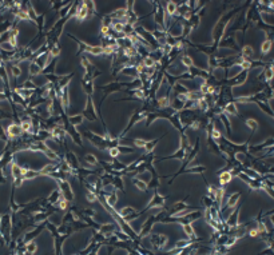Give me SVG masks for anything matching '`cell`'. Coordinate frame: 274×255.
<instances>
[{
  "instance_id": "484cf974",
  "label": "cell",
  "mask_w": 274,
  "mask_h": 255,
  "mask_svg": "<svg viewBox=\"0 0 274 255\" xmlns=\"http://www.w3.org/2000/svg\"><path fill=\"white\" fill-rule=\"evenodd\" d=\"M107 31H108V28H107V27H103V28H102V32H105V34H106Z\"/></svg>"
},
{
  "instance_id": "ffe728a7",
  "label": "cell",
  "mask_w": 274,
  "mask_h": 255,
  "mask_svg": "<svg viewBox=\"0 0 274 255\" xmlns=\"http://www.w3.org/2000/svg\"><path fill=\"white\" fill-rule=\"evenodd\" d=\"M135 145H137V146H145L146 143H145L143 140H137V142H135Z\"/></svg>"
},
{
  "instance_id": "277c9868",
  "label": "cell",
  "mask_w": 274,
  "mask_h": 255,
  "mask_svg": "<svg viewBox=\"0 0 274 255\" xmlns=\"http://www.w3.org/2000/svg\"><path fill=\"white\" fill-rule=\"evenodd\" d=\"M270 48H272V42H265L262 44V52H269Z\"/></svg>"
},
{
  "instance_id": "83f0119b",
  "label": "cell",
  "mask_w": 274,
  "mask_h": 255,
  "mask_svg": "<svg viewBox=\"0 0 274 255\" xmlns=\"http://www.w3.org/2000/svg\"><path fill=\"white\" fill-rule=\"evenodd\" d=\"M244 67H246V68H248V67H249V63H248V62H245Z\"/></svg>"
},
{
  "instance_id": "3957f363",
  "label": "cell",
  "mask_w": 274,
  "mask_h": 255,
  "mask_svg": "<svg viewBox=\"0 0 274 255\" xmlns=\"http://www.w3.org/2000/svg\"><path fill=\"white\" fill-rule=\"evenodd\" d=\"M230 178H232L230 174H229V172H225V174L221 175V182H222V183H228V182H230Z\"/></svg>"
},
{
  "instance_id": "ba28073f",
  "label": "cell",
  "mask_w": 274,
  "mask_h": 255,
  "mask_svg": "<svg viewBox=\"0 0 274 255\" xmlns=\"http://www.w3.org/2000/svg\"><path fill=\"white\" fill-rule=\"evenodd\" d=\"M168 11L170 14H174V12H175V4H174V3H169Z\"/></svg>"
},
{
  "instance_id": "d4e9b609",
  "label": "cell",
  "mask_w": 274,
  "mask_h": 255,
  "mask_svg": "<svg viewBox=\"0 0 274 255\" xmlns=\"http://www.w3.org/2000/svg\"><path fill=\"white\" fill-rule=\"evenodd\" d=\"M88 160H90V162H91V163H95V162H97V160L94 159V158H92V156H91V155L88 156Z\"/></svg>"
},
{
  "instance_id": "603a6c76",
  "label": "cell",
  "mask_w": 274,
  "mask_h": 255,
  "mask_svg": "<svg viewBox=\"0 0 274 255\" xmlns=\"http://www.w3.org/2000/svg\"><path fill=\"white\" fill-rule=\"evenodd\" d=\"M213 135L215 136V138H219V132H218V131H217V130H214V131H213Z\"/></svg>"
},
{
  "instance_id": "cb8c5ba5",
  "label": "cell",
  "mask_w": 274,
  "mask_h": 255,
  "mask_svg": "<svg viewBox=\"0 0 274 255\" xmlns=\"http://www.w3.org/2000/svg\"><path fill=\"white\" fill-rule=\"evenodd\" d=\"M159 105H161V106L166 105V99H161V100H159Z\"/></svg>"
},
{
  "instance_id": "2e32d148",
  "label": "cell",
  "mask_w": 274,
  "mask_h": 255,
  "mask_svg": "<svg viewBox=\"0 0 274 255\" xmlns=\"http://www.w3.org/2000/svg\"><path fill=\"white\" fill-rule=\"evenodd\" d=\"M61 207H62V209H66V207H67V200H64V199L61 200Z\"/></svg>"
},
{
  "instance_id": "ac0fdd59",
  "label": "cell",
  "mask_w": 274,
  "mask_h": 255,
  "mask_svg": "<svg viewBox=\"0 0 274 255\" xmlns=\"http://www.w3.org/2000/svg\"><path fill=\"white\" fill-rule=\"evenodd\" d=\"M47 155L50 156V158H52V159H55L56 158L55 154H54V152H51V151H47Z\"/></svg>"
},
{
  "instance_id": "6da1fadb",
  "label": "cell",
  "mask_w": 274,
  "mask_h": 255,
  "mask_svg": "<svg viewBox=\"0 0 274 255\" xmlns=\"http://www.w3.org/2000/svg\"><path fill=\"white\" fill-rule=\"evenodd\" d=\"M21 126L18 125H11L10 127H8V134H10L11 136H19L21 134Z\"/></svg>"
},
{
  "instance_id": "44dd1931",
  "label": "cell",
  "mask_w": 274,
  "mask_h": 255,
  "mask_svg": "<svg viewBox=\"0 0 274 255\" xmlns=\"http://www.w3.org/2000/svg\"><path fill=\"white\" fill-rule=\"evenodd\" d=\"M235 199H237V196H233V198H232V199H230V203H229V205H230V206H233L234 203H235Z\"/></svg>"
},
{
  "instance_id": "4316f807",
  "label": "cell",
  "mask_w": 274,
  "mask_h": 255,
  "mask_svg": "<svg viewBox=\"0 0 274 255\" xmlns=\"http://www.w3.org/2000/svg\"><path fill=\"white\" fill-rule=\"evenodd\" d=\"M88 199L94 200V195H92V194H88Z\"/></svg>"
},
{
  "instance_id": "30bf717a",
  "label": "cell",
  "mask_w": 274,
  "mask_h": 255,
  "mask_svg": "<svg viewBox=\"0 0 274 255\" xmlns=\"http://www.w3.org/2000/svg\"><path fill=\"white\" fill-rule=\"evenodd\" d=\"M183 63H185V64H186V65H191V64H193V62H191V59H190L189 56H185V58H183Z\"/></svg>"
},
{
  "instance_id": "8992f818",
  "label": "cell",
  "mask_w": 274,
  "mask_h": 255,
  "mask_svg": "<svg viewBox=\"0 0 274 255\" xmlns=\"http://www.w3.org/2000/svg\"><path fill=\"white\" fill-rule=\"evenodd\" d=\"M90 51H91V54H95V55H99L101 52H103L101 47H94V48H90Z\"/></svg>"
},
{
  "instance_id": "4fadbf2b",
  "label": "cell",
  "mask_w": 274,
  "mask_h": 255,
  "mask_svg": "<svg viewBox=\"0 0 274 255\" xmlns=\"http://www.w3.org/2000/svg\"><path fill=\"white\" fill-rule=\"evenodd\" d=\"M111 155L112 156L119 155V150H118V149H112V150H111Z\"/></svg>"
},
{
  "instance_id": "7a4b0ae2",
  "label": "cell",
  "mask_w": 274,
  "mask_h": 255,
  "mask_svg": "<svg viewBox=\"0 0 274 255\" xmlns=\"http://www.w3.org/2000/svg\"><path fill=\"white\" fill-rule=\"evenodd\" d=\"M87 16V7L84 5V7H82L81 10H79V14H78V18L79 19H84Z\"/></svg>"
},
{
  "instance_id": "7402d4cb",
  "label": "cell",
  "mask_w": 274,
  "mask_h": 255,
  "mask_svg": "<svg viewBox=\"0 0 274 255\" xmlns=\"http://www.w3.org/2000/svg\"><path fill=\"white\" fill-rule=\"evenodd\" d=\"M122 28H123V25H122V24H115V30L122 31Z\"/></svg>"
},
{
  "instance_id": "5b68a950",
  "label": "cell",
  "mask_w": 274,
  "mask_h": 255,
  "mask_svg": "<svg viewBox=\"0 0 274 255\" xmlns=\"http://www.w3.org/2000/svg\"><path fill=\"white\" fill-rule=\"evenodd\" d=\"M21 127V130H23V131H30L31 130V125L28 123V122H23Z\"/></svg>"
},
{
  "instance_id": "9a60e30c",
  "label": "cell",
  "mask_w": 274,
  "mask_h": 255,
  "mask_svg": "<svg viewBox=\"0 0 274 255\" xmlns=\"http://www.w3.org/2000/svg\"><path fill=\"white\" fill-rule=\"evenodd\" d=\"M245 55H252V48H249V47H246L244 50Z\"/></svg>"
},
{
  "instance_id": "8fae6325",
  "label": "cell",
  "mask_w": 274,
  "mask_h": 255,
  "mask_svg": "<svg viewBox=\"0 0 274 255\" xmlns=\"http://www.w3.org/2000/svg\"><path fill=\"white\" fill-rule=\"evenodd\" d=\"M185 231L188 233V235H193V229L190 226H185Z\"/></svg>"
},
{
  "instance_id": "9c48e42d",
  "label": "cell",
  "mask_w": 274,
  "mask_h": 255,
  "mask_svg": "<svg viewBox=\"0 0 274 255\" xmlns=\"http://www.w3.org/2000/svg\"><path fill=\"white\" fill-rule=\"evenodd\" d=\"M27 250L30 251V253H35V250H36L35 243H30V245L27 246Z\"/></svg>"
},
{
  "instance_id": "e0dca14e",
  "label": "cell",
  "mask_w": 274,
  "mask_h": 255,
  "mask_svg": "<svg viewBox=\"0 0 274 255\" xmlns=\"http://www.w3.org/2000/svg\"><path fill=\"white\" fill-rule=\"evenodd\" d=\"M145 64H146V65H152V64H154V62H152L151 59H146V60H145Z\"/></svg>"
},
{
  "instance_id": "5bb4252c",
  "label": "cell",
  "mask_w": 274,
  "mask_h": 255,
  "mask_svg": "<svg viewBox=\"0 0 274 255\" xmlns=\"http://www.w3.org/2000/svg\"><path fill=\"white\" fill-rule=\"evenodd\" d=\"M12 72H14V75H19V74H21V70H19L18 67H14V68H12Z\"/></svg>"
},
{
  "instance_id": "52a82bcc",
  "label": "cell",
  "mask_w": 274,
  "mask_h": 255,
  "mask_svg": "<svg viewBox=\"0 0 274 255\" xmlns=\"http://www.w3.org/2000/svg\"><path fill=\"white\" fill-rule=\"evenodd\" d=\"M24 176L25 178H34V176H36V172H34V171H30V170H27L25 171V174H24Z\"/></svg>"
},
{
  "instance_id": "7c38bea8",
  "label": "cell",
  "mask_w": 274,
  "mask_h": 255,
  "mask_svg": "<svg viewBox=\"0 0 274 255\" xmlns=\"http://www.w3.org/2000/svg\"><path fill=\"white\" fill-rule=\"evenodd\" d=\"M137 186L139 187V189H142V190H145V189H146V185H145V183H142V182H139V180L137 182Z\"/></svg>"
},
{
  "instance_id": "d6986e66",
  "label": "cell",
  "mask_w": 274,
  "mask_h": 255,
  "mask_svg": "<svg viewBox=\"0 0 274 255\" xmlns=\"http://www.w3.org/2000/svg\"><path fill=\"white\" fill-rule=\"evenodd\" d=\"M273 76V74H272V71H266V79H270Z\"/></svg>"
}]
</instances>
